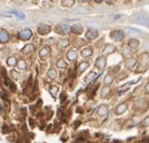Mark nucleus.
<instances>
[{"label":"nucleus","instance_id":"f257e3e1","mask_svg":"<svg viewBox=\"0 0 149 143\" xmlns=\"http://www.w3.org/2000/svg\"><path fill=\"white\" fill-rule=\"evenodd\" d=\"M32 36V32L30 29H22L19 33H18V37L20 39H23V40H26V39H29L30 37Z\"/></svg>","mask_w":149,"mask_h":143},{"label":"nucleus","instance_id":"f704fd0d","mask_svg":"<svg viewBox=\"0 0 149 143\" xmlns=\"http://www.w3.org/2000/svg\"><path fill=\"white\" fill-rule=\"evenodd\" d=\"M11 74L13 75V77H14V78H16V79H18V78H19V75H18V73H17V72L12 71L11 72Z\"/></svg>","mask_w":149,"mask_h":143},{"label":"nucleus","instance_id":"ddd939ff","mask_svg":"<svg viewBox=\"0 0 149 143\" xmlns=\"http://www.w3.org/2000/svg\"><path fill=\"white\" fill-rule=\"evenodd\" d=\"M135 64H136V60L135 59H128L127 62H126V67L128 69H132Z\"/></svg>","mask_w":149,"mask_h":143},{"label":"nucleus","instance_id":"f3484780","mask_svg":"<svg viewBox=\"0 0 149 143\" xmlns=\"http://www.w3.org/2000/svg\"><path fill=\"white\" fill-rule=\"evenodd\" d=\"M10 13L11 14H14L18 19H24L25 18V15L23 14V13H20V12H17V11H15V10H12V11H10Z\"/></svg>","mask_w":149,"mask_h":143},{"label":"nucleus","instance_id":"4c0bfd02","mask_svg":"<svg viewBox=\"0 0 149 143\" xmlns=\"http://www.w3.org/2000/svg\"><path fill=\"white\" fill-rule=\"evenodd\" d=\"M144 124H145L146 126H148L149 125V118H146V119L144 120Z\"/></svg>","mask_w":149,"mask_h":143},{"label":"nucleus","instance_id":"1a4fd4ad","mask_svg":"<svg viewBox=\"0 0 149 143\" xmlns=\"http://www.w3.org/2000/svg\"><path fill=\"white\" fill-rule=\"evenodd\" d=\"M115 50H116L115 45H113V44H107V45L105 46L104 51H103V54H104V55H110V54L114 53Z\"/></svg>","mask_w":149,"mask_h":143},{"label":"nucleus","instance_id":"dca6fc26","mask_svg":"<svg viewBox=\"0 0 149 143\" xmlns=\"http://www.w3.org/2000/svg\"><path fill=\"white\" fill-rule=\"evenodd\" d=\"M87 24H88L89 26L93 27V28H98V27H100V26H101V23H100V22H98V21H95V20H93V21H88V22H87Z\"/></svg>","mask_w":149,"mask_h":143},{"label":"nucleus","instance_id":"aec40b11","mask_svg":"<svg viewBox=\"0 0 149 143\" xmlns=\"http://www.w3.org/2000/svg\"><path fill=\"white\" fill-rule=\"evenodd\" d=\"M99 113H100L101 115H106V114H108V109H107V107H106L105 105H102V106L100 107V109H99Z\"/></svg>","mask_w":149,"mask_h":143},{"label":"nucleus","instance_id":"7ed1b4c3","mask_svg":"<svg viewBox=\"0 0 149 143\" xmlns=\"http://www.w3.org/2000/svg\"><path fill=\"white\" fill-rule=\"evenodd\" d=\"M57 30H58V32L61 33V34H66V33H69V32L72 30V28H71L69 25H67V24H60V25L58 26Z\"/></svg>","mask_w":149,"mask_h":143},{"label":"nucleus","instance_id":"c9c22d12","mask_svg":"<svg viewBox=\"0 0 149 143\" xmlns=\"http://www.w3.org/2000/svg\"><path fill=\"white\" fill-rule=\"evenodd\" d=\"M0 96L2 97V99H3V100H6V98H7V97H6V95H5L3 92H0Z\"/></svg>","mask_w":149,"mask_h":143},{"label":"nucleus","instance_id":"20e7f679","mask_svg":"<svg viewBox=\"0 0 149 143\" xmlns=\"http://www.w3.org/2000/svg\"><path fill=\"white\" fill-rule=\"evenodd\" d=\"M146 19H147L146 15L143 12H139V13L135 14V16H134V20L139 23H146Z\"/></svg>","mask_w":149,"mask_h":143},{"label":"nucleus","instance_id":"4be33fe9","mask_svg":"<svg viewBox=\"0 0 149 143\" xmlns=\"http://www.w3.org/2000/svg\"><path fill=\"white\" fill-rule=\"evenodd\" d=\"M95 76H96V73H94V72H91V73H90V74H89V75H88V76H87V77L85 78V81H86V82L88 83L89 81L93 80V79L95 78Z\"/></svg>","mask_w":149,"mask_h":143},{"label":"nucleus","instance_id":"c03bdc74","mask_svg":"<svg viewBox=\"0 0 149 143\" xmlns=\"http://www.w3.org/2000/svg\"><path fill=\"white\" fill-rule=\"evenodd\" d=\"M80 1H82V2H87V1H89V0H80Z\"/></svg>","mask_w":149,"mask_h":143},{"label":"nucleus","instance_id":"79ce46f5","mask_svg":"<svg viewBox=\"0 0 149 143\" xmlns=\"http://www.w3.org/2000/svg\"><path fill=\"white\" fill-rule=\"evenodd\" d=\"M146 24H147V26H149V16L147 17V19H146Z\"/></svg>","mask_w":149,"mask_h":143},{"label":"nucleus","instance_id":"6e6552de","mask_svg":"<svg viewBox=\"0 0 149 143\" xmlns=\"http://www.w3.org/2000/svg\"><path fill=\"white\" fill-rule=\"evenodd\" d=\"M96 66L100 70H104L105 67H106V59L105 58H99L96 62Z\"/></svg>","mask_w":149,"mask_h":143},{"label":"nucleus","instance_id":"e433bc0d","mask_svg":"<svg viewBox=\"0 0 149 143\" xmlns=\"http://www.w3.org/2000/svg\"><path fill=\"white\" fill-rule=\"evenodd\" d=\"M105 1H106V2L108 3V4H114L116 0H105Z\"/></svg>","mask_w":149,"mask_h":143},{"label":"nucleus","instance_id":"2f4dec72","mask_svg":"<svg viewBox=\"0 0 149 143\" xmlns=\"http://www.w3.org/2000/svg\"><path fill=\"white\" fill-rule=\"evenodd\" d=\"M87 12H88V10H86V9H79V10L74 11V13H87Z\"/></svg>","mask_w":149,"mask_h":143},{"label":"nucleus","instance_id":"c756f323","mask_svg":"<svg viewBox=\"0 0 149 143\" xmlns=\"http://www.w3.org/2000/svg\"><path fill=\"white\" fill-rule=\"evenodd\" d=\"M18 68H19V69H25V68H26L25 63H24L23 61H20V62L18 63Z\"/></svg>","mask_w":149,"mask_h":143},{"label":"nucleus","instance_id":"72a5a7b5","mask_svg":"<svg viewBox=\"0 0 149 143\" xmlns=\"http://www.w3.org/2000/svg\"><path fill=\"white\" fill-rule=\"evenodd\" d=\"M140 90H141V87H139V88H137L136 89V91L133 93V96H138V94H139V92H140Z\"/></svg>","mask_w":149,"mask_h":143},{"label":"nucleus","instance_id":"ea45409f","mask_svg":"<svg viewBox=\"0 0 149 143\" xmlns=\"http://www.w3.org/2000/svg\"><path fill=\"white\" fill-rule=\"evenodd\" d=\"M29 122H30V125L33 127V126H34V124H33V120H32V119H29Z\"/></svg>","mask_w":149,"mask_h":143},{"label":"nucleus","instance_id":"a19ab883","mask_svg":"<svg viewBox=\"0 0 149 143\" xmlns=\"http://www.w3.org/2000/svg\"><path fill=\"white\" fill-rule=\"evenodd\" d=\"M64 99H66V95H65V94H63V95H62V102L64 101Z\"/></svg>","mask_w":149,"mask_h":143},{"label":"nucleus","instance_id":"423d86ee","mask_svg":"<svg viewBox=\"0 0 149 143\" xmlns=\"http://www.w3.org/2000/svg\"><path fill=\"white\" fill-rule=\"evenodd\" d=\"M8 32L6 30H4L3 28H0V42L4 43V42H7L8 41Z\"/></svg>","mask_w":149,"mask_h":143},{"label":"nucleus","instance_id":"f03ea898","mask_svg":"<svg viewBox=\"0 0 149 143\" xmlns=\"http://www.w3.org/2000/svg\"><path fill=\"white\" fill-rule=\"evenodd\" d=\"M111 37L116 41H121L124 38V33L121 30H115L111 33Z\"/></svg>","mask_w":149,"mask_h":143},{"label":"nucleus","instance_id":"c85d7f7f","mask_svg":"<svg viewBox=\"0 0 149 143\" xmlns=\"http://www.w3.org/2000/svg\"><path fill=\"white\" fill-rule=\"evenodd\" d=\"M66 66H67V64L65 63V61L60 60V61L58 62V67H59V68H66Z\"/></svg>","mask_w":149,"mask_h":143},{"label":"nucleus","instance_id":"a18cd8bd","mask_svg":"<svg viewBox=\"0 0 149 143\" xmlns=\"http://www.w3.org/2000/svg\"><path fill=\"white\" fill-rule=\"evenodd\" d=\"M97 2H100V0H97Z\"/></svg>","mask_w":149,"mask_h":143},{"label":"nucleus","instance_id":"0eeeda50","mask_svg":"<svg viewBox=\"0 0 149 143\" xmlns=\"http://www.w3.org/2000/svg\"><path fill=\"white\" fill-rule=\"evenodd\" d=\"M38 32L40 33V34H46V33H48L49 31H51V26L49 25H47V24H41L39 27H38Z\"/></svg>","mask_w":149,"mask_h":143},{"label":"nucleus","instance_id":"2eb2a0df","mask_svg":"<svg viewBox=\"0 0 149 143\" xmlns=\"http://www.w3.org/2000/svg\"><path fill=\"white\" fill-rule=\"evenodd\" d=\"M48 54H49V47H48V46H44V47L39 52V56H40L41 58L46 57Z\"/></svg>","mask_w":149,"mask_h":143},{"label":"nucleus","instance_id":"393cba45","mask_svg":"<svg viewBox=\"0 0 149 143\" xmlns=\"http://www.w3.org/2000/svg\"><path fill=\"white\" fill-rule=\"evenodd\" d=\"M7 64H8L9 66H11V67L15 66V64H16V60H15V58H13V57L9 58L8 61H7Z\"/></svg>","mask_w":149,"mask_h":143},{"label":"nucleus","instance_id":"f8f14e48","mask_svg":"<svg viewBox=\"0 0 149 143\" xmlns=\"http://www.w3.org/2000/svg\"><path fill=\"white\" fill-rule=\"evenodd\" d=\"M72 31L74 32V33H77V34H80L83 31V27L80 24H74V26L72 27Z\"/></svg>","mask_w":149,"mask_h":143},{"label":"nucleus","instance_id":"b1692460","mask_svg":"<svg viewBox=\"0 0 149 143\" xmlns=\"http://www.w3.org/2000/svg\"><path fill=\"white\" fill-rule=\"evenodd\" d=\"M88 67H89L88 63H82V64L80 65V67H79V71L81 72V73H83L85 70H87V69H88Z\"/></svg>","mask_w":149,"mask_h":143},{"label":"nucleus","instance_id":"cd10ccee","mask_svg":"<svg viewBox=\"0 0 149 143\" xmlns=\"http://www.w3.org/2000/svg\"><path fill=\"white\" fill-rule=\"evenodd\" d=\"M109 92H110V89H109V88H103L102 93H101V96H102V97H106L107 94H109Z\"/></svg>","mask_w":149,"mask_h":143},{"label":"nucleus","instance_id":"58836bf2","mask_svg":"<svg viewBox=\"0 0 149 143\" xmlns=\"http://www.w3.org/2000/svg\"><path fill=\"white\" fill-rule=\"evenodd\" d=\"M120 17H121V15H115L114 19H120Z\"/></svg>","mask_w":149,"mask_h":143},{"label":"nucleus","instance_id":"9d476101","mask_svg":"<svg viewBox=\"0 0 149 143\" xmlns=\"http://www.w3.org/2000/svg\"><path fill=\"white\" fill-rule=\"evenodd\" d=\"M126 110H127V105L126 104H121L116 108V113L120 115V114H123Z\"/></svg>","mask_w":149,"mask_h":143},{"label":"nucleus","instance_id":"6ab92c4d","mask_svg":"<svg viewBox=\"0 0 149 143\" xmlns=\"http://www.w3.org/2000/svg\"><path fill=\"white\" fill-rule=\"evenodd\" d=\"M92 50L91 49H85L83 52H82V56L83 57H85V58H87V57H90L91 55H92Z\"/></svg>","mask_w":149,"mask_h":143},{"label":"nucleus","instance_id":"39448f33","mask_svg":"<svg viewBox=\"0 0 149 143\" xmlns=\"http://www.w3.org/2000/svg\"><path fill=\"white\" fill-rule=\"evenodd\" d=\"M86 37L89 38V39H95L98 37V31L96 29H89L86 33Z\"/></svg>","mask_w":149,"mask_h":143},{"label":"nucleus","instance_id":"37998d69","mask_svg":"<svg viewBox=\"0 0 149 143\" xmlns=\"http://www.w3.org/2000/svg\"><path fill=\"white\" fill-rule=\"evenodd\" d=\"M146 91H147V92H149V84H147V85H146Z\"/></svg>","mask_w":149,"mask_h":143},{"label":"nucleus","instance_id":"4468645a","mask_svg":"<svg viewBox=\"0 0 149 143\" xmlns=\"http://www.w3.org/2000/svg\"><path fill=\"white\" fill-rule=\"evenodd\" d=\"M77 52L76 51H70L69 53H68V55H67V57H68V59L70 60V61H74L77 59Z\"/></svg>","mask_w":149,"mask_h":143},{"label":"nucleus","instance_id":"473e14b6","mask_svg":"<svg viewBox=\"0 0 149 143\" xmlns=\"http://www.w3.org/2000/svg\"><path fill=\"white\" fill-rule=\"evenodd\" d=\"M56 93H58V88L57 87H53L52 88V94L54 96H56Z\"/></svg>","mask_w":149,"mask_h":143},{"label":"nucleus","instance_id":"a211bd4d","mask_svg":"<svg viewBox=\"0 0 149 143\" xmlns=\"http://www.w3.org/2000/svg\"><path fill=\"white\" fill-rule=\"evenodd\" d=\"M129 45H130L131 49H136V47L139 45V41H138L137 39H130Z\"/></svg>","mask_w":149,"mask_h":143},{"label":"nucleus","instance_id":"a878e982","mask_svg":"<svg viewBox=\"0 0 149 143\" xmlns=\"http://www.w3.org/2000/svg\"><path fill=\"white\" fill-rule=\"evenodd\" d=\"M33 50V46L31 45V44H28V45H26L23 50H22V53H24V54H26V53H29V52H31Z\"/></svg>","mask_w":149,"mask_h":143},{"label":"nucleus","instance_id":"5701e85b","mask_svg":"<svg viewBox=\"0 0 149 143\" xmlns=\"http://www.w3.org/2000/svg\"><path fill=\"white\" fill-rule=\"evenodd\" d=\"M113 80H114V76H107L106 78H105V80H104V83L106 84V85H108V84H111L112 82H113Z\"/></svg>","mask_w":149,"mask_h":143},{"label":"nucleus","instance_id":"bb28decb","mask_svg":"<svg viewBox=\"0 0 149 143\" xmlns=\"http://www.w3.org/2000/svg\"><path fill=\"white\" fill-rule=\"evenodd\" d=\"M48 77L52 78V79L57 78V72H56V70H49L48 71Z\"/></svg>","mask_w":149,"mask_h":143},{"label":"nucleus","instance_id":"9b49d317","mask_svg":"<svg viewBox=\"0 0 149 143\" xmlns=\"http://www.w3.org/2000/svg\"><path fill=\"white\" fill-rule=\"evenodd\" d=\"M125 31H126L127 33H129V34H136V35L141 34V31H140V30L135 29V28H131V27H126V28H125Z\"/></svg>","mask_w":149,"mask_h":143},{"label":"nucleus","instance_id":"7c9ffc66","mask_svg":"<svg viewBox=\"0 0 149 143\" xmlns=\"http://www.w3.org/2000/svg\"><path fill=\"white\" fill-rule=\"evenodd\" d=\"M68 44H69V40H67V39L66 40H62L61 43H60V45H62V46H67Z\"/></svg>","mask_w":149,"mask_h":143},{"label":"nucleus","instance_id":"412c9836","mask_svg":"<svg viewBox=\"0 0 149 143\" xmlns=\"http://www.w3.org/2000/svg\"><path fill=\"white\" fill-rule=\"evenodd\" d=\"M122 53H123L124 56H129L131 54V51L129 50V47L127 45H123L122 46Z\"/></svg>","mask_w":149,"mask_h":143}]
</instances>
